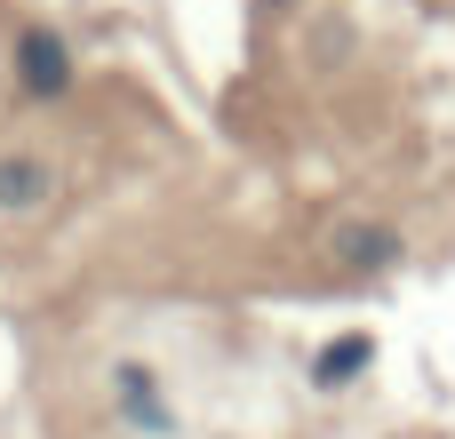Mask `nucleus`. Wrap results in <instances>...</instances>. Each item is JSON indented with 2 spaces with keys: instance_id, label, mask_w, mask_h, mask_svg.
Here are the masks:
<instances>
[{
  "instance_id": "f257e3e1",
  "label": "nucleus",
  "mask_w": 455,
  "mask_h": 439,
  "mask_svg": "<svg viewBox=\"0 0 455 439\" xmlns=\"http://www.w3.org/2000/svg\"><path fill=\"white\" fill-rule=\"evenodd\" d=\"M56 192H64L56 152H40V144H8V152H0V224H32V216H48Z\"/></svg>"
},
{
  "instance_id": "f03ea898",
  "label": "nucleus",
  "mask_w": 455,
  "mask_h": 439,
  "mask_svg": "<svg viewBox=\"0 0 455 439\" xmlns=\"http://www.w3.org/2000/svg\"><path fill=\"white\" fill-rule=\"evenodd\" d=\"M336 264L344 272H384V264H400V232L392 224H336Z\"/></svg>"
},
{
  "instance_id": "7ed1b4c3",
  "label": "nucleus",
  "mask_w": 455,
  "mask_h": 439,
  "mask_svg": "<svg viewBox=\"0 0 455 439\" xmlns=\"http://www.w3.org/2000/svg\"><path fill=\"white\" fill-rule=\"evenodd\" d=\"M24 88H40V96L64 88V48L48 32H24Z\"/></svg>"
},
{
  "instance_id": "20e7f679",
  "label": "nucleus",
  "mask_w": 455,
  "mask_h": 439,
  "mask_svg": "<svg viewBox=\"0 0 455 439\" xmlns=\"http://www.w3.org/2000/svg\"><path fill=\"white\" fill-rule=\"evenodd\" d=\"M368 352H376L368 336H336V344L320 352V368H312V376H320V384H352V376L368 368Z\"/></svg>"
}]
</instances>
